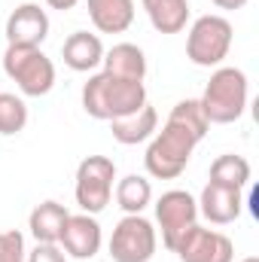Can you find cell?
Listing matches in <instances>:
<instances>
[{
    "label": "cell",
    "instance_id": "24",
    "mask_svg": "<svg viewBox=\"0 0 259 262\" xmlns=\"http://www.w3.org/2000/svg\"><path fill=\"white\" fill-rule=\"evenodd\" d=\"M25 262H67V253L58 244H37Z\"/></svg>",
    "mask_w": 259,
    "mask_h": 262
},
{
    "label": "cell",
    "instance_id": "14",
    "mask_svg": "<svg viewBox=\"0 0 259 262\" xmlns=\"http://www.w3.org/2000/svg\"><path fill=\"white\" fill-rule=\"evenodd\" d=\"M110 131H113V140L122 143V146H137L143 140H149L156 131H159V113L156 107H149V101L134 110L128 116H119V119H110Z\"/></svg>",
    "mask_w": 259,
    "mask_h": 262
},
{
    "label": "cell",
    "instance_id": "27",
    "mask_svg": "<svg viewBox=\"0 0 259 262\" xmlns=\"http://www.w3.org/2000/svg\"><path fill=\"white\" fill-rule=\"evenodd\" d=\"M241 262H259V256H247V259H241Z\"/></svg>",
    "mask_w": 259,
    "mask_h": 262
},
{
    "label": "cell",
    "instance_id": "2",
    "mask_svg": "<svg viewBox=\"0 0 259 262\" xmlns=\"http://www.w3.org/2000/svg\"><path fill=\"white\" fill-rule=\"evenodd\" d=\"M210 125L238 122L247 110V76L241 67H217L198 98Z\"/></svg>",
    "mask_w": 259,
    "mask_h": 262
},
{
    "label": "cell",
    "instance_id": "4",
    "mask_svg": "<svg viewBox=\"0 0 259 262\" xmlns=\"http://www.w3.org/2000/svg\"><path fill=\"white\" fill-rule=\"evenodd\" d=\"M3 73L18 85L25 98H43L55 85V64L40 46H6Z\"/></svg>",
    "mask_w": 259,
    "mask_h": 262
},
{
    "label": "cell",
    "instance_id": "12",
    "mask_svg": "<svg viewBox=\"0 0 259 262\" xmlns=\"http://www.w3.org/2000/svg\"><path fill=\"white\" fill-rule=\"evenodd\" d=\"M244 210V195L241 189H226V186H217V183H207L201 189L198 198V213L213 223V226H229L241 216Z\"/></svg>",
    "mask_w": 259,
    "mask_h": 262
},
{
    "label": "cell",
    "instance_id": "1",
    "mask_svg": "<svg viewBox=\"0 0 259 262\" xmlns=\"http://www.w3.org/2000/svg\"><path fill=\"white\" fill-rule=\"evenodd\" d=\"M146 104V85L143 82H128L110 73H95L82 85V110L92 119L110 122L119 116H128Z\"/></svg>",
    "mask_w": 259,
    "mask_h": 262
},
{
    "label": "cell",
    "instance_id": "5",
    "mask_svg": "<svg viewBox=\"0 0 259 262\" xmlns=\"http://www.w3.org/2000/svg\"><path fill=\"white\" fill-rule=\"evenodd\" d=\"M232 49V25L223 15L195 18L186 37V58L195 67H220Z\"/></svg>",
    "mask_w": 259,
    "mask_h": 262
},
{
    "label": "cell",
    "instance_id": "3",
    "mask_svg": "<svg viewBox=\"0 0 259 262\" xmlns=\"http://www.w3.org/2000/svg\"><path fill=\"white\" fill-rule=\"evenodd\" d=\"M198 146V137L192 131H186L177 122H165L162 131L153 134L146 152H143V165H146V174L156 177V180H177L189 159H192V149Z\"/></svg>",
    "mask_w": 259,
    "mask_h": 262
},
{
    "label": "cell",
    "instance_id": "9",
    "mask_svg": "<svg viewBox=\"0 0 259 262\" xmlns=\"http://www.w3.org/2000/svg\"><path fill=\"white\" fill-rule=\"evenodd\" d=\"M180 262H232L235 259V247L232 241L223 235V232H213V229H201L198 223L189 226L180 241L174 244V250Z\"/></svg>",
    "mask_w": 259,
    "mask_h": 262
},
{
    "label": "cell",
    "instance_id": "18",
    "mask_svg": "<svg viewBox=\"0 0 259 262\" xmlns=\"http://www.w3.org/2000/svg\"><path fill=\"white\" fill-rule=\"evenodd\" d=\"M159 34H180L189 21V0H140Z\"/></svg>",
    "mask_w": 259,
    "mask_h": 262
},
{
    "label": "cell",
    "instance_id": "13",
    "mask_svg": "<svg viewBox=\"0 0 259 262\" xmlns=\"http://www.w3.org/2000/svg\"><path fill=\"white\" fill-rule=\"evenodd\" d=\"M61 58L76 73H92L95 67H101V61H104V43H101L98 34L73 31L64 40V46H61Z\"/></svg>",
    "mask_w": 259,
    "mask_h": 262
},
{
    "label": "cell",
    "instance_id": "21",
    "mask_svg": "<svg viewBox=\"0 0 259 262\" xmlns=\"http://www.w3.org/2000/svg\"><path fill=\"white\" fill-rule=\"evenodd\" d=\"M28 125V104L12 92H0V134L12 137Z\"/></svg>",
    "mask_w": 259,
    "mask_h": 262
},
{
    "label": "cell",
    "instance_id": "8",
    "mask_svg": "<svg viewBox=\"0 0 259 262\" xmlns=\"http://www.w3.org/2000/svg\"><path fill=\"white\" fill-rule=\"evenodd\" d=\"M156 223L162 229V244L174 250L180 235L198 223V201L186 189H171L156 201Z\"/></svg>",
    "mask_w": 259,
    "mask_h": 262
},
{
    "label": "cell",
    "instance_id": "20",
    "mask_svg": "<svg viewBox=\"0 0 259 262\" xmlns=\"http://www.w3.org/2000/svg\"><path fill=\"white\" fill-rule=\"evenodd\" d=\"M153 201V186L146 177L140 174H128L116 183V204L125 210V213H143Z\"/></svg>",
    "mask_w": 259,
    "mask_h": 262
},
{
    "label": "cell",
    "instance_id": "23",
    "mask_svg": "<svg viewBox=\"0 0 259 262\" xmlns=\"http://www.w3.org/2000/svg\"><path fill=\"white\" fill-rule=\"evenodd\" d=\"M0 262H25V235L9 229L0 232Z\"/></svg>",
    "mask_w": 259,
    "mask_h": 262
},
{
    "label": "cell",
    "instance_id": "16",
    "mask_svg": "<svg viewBox=\"0 0 259 262\" xmlns=\"http://www.w3.org/2000/svg\"><path fill=\"white\" fill-rule=\"evenodd\" d=\"M89 18L101 34H122L134 21V0H89Z\"/></svg>",
    "mask_w": 259,
    "mask_h": 262
},
{
    "label": "cell",
    "instance_id": "22",
    "mask_svg": "<svg viewBox=\"0 0 259 262\" xmlns=\"http://www.w3.org/2000/svg\"><path fill=\"white\" fill-rule=\"evenodd\" d=\"M168 119H171V122H177V125H183L186 131H192L198 140H201V137L207 134V128H210V122H207V116H204V110H201L198 98H186V101H177Z\"/></svg>",
    "mask_w": 259,
    "mask_h": 262
},
{
    "label": "cell",
    "instance_id": "11",
    "mask_svg": "<svg viewBox=\"0 0 259 262\" xmlns=\"http://www.w3.org/2000/svg\"><path fill=\"white\" fill-rule=\"evenodd\" d=\"M58 244L70 259H92V256H98L104 235H101V226L92 213H70L64 229H61Z\"/></svg>",
    "mask_w": 259,
    "mask_h": 262
},
{
    "label": "cell",
    "instance_id": "10",
    "mask_svg": "<svg viewBox=\"0 0 259 262\" xmlns=\"http://www.w3.org/2000/svg\"><path fill=\"white\" fill-rule=\"evenodd\" d=\"M49 37V15L40 3H21L6 18V46H43Z\"/></svg>",
    "mask_w": 259,
    "mask_h": 262
},
{
    "label": "cell",
    "instance_id": "25",
    "mask_svg": "<svg viewBox=\"0 0 259 262\" xmlns=\"http://www.w3.org/2000/svg\"><path fill=\"white\" fill-rule=\"evenodd\" d=\"M79 0H46V6L49 9H58V12H67V9H73Z\"/></svg>",
    "mask_w": 259,
    "mask_h": 262
},
{
    "label": "cell",
    "instance_id": "6",
    "mask_svg": "<svg viewBox=\"0 0 259 262\" xmlns=\"http://www.w3.org/2000/svg\"><path fill=\"white\" fill-rule=\"evenodd\" d=\"M113 180H116V162L107 156H85L76 168V204L82 207V213H101L110 195H113Z\"/></svg>",
    "mask_w": 259,
    "mask_h": 262
},
{
    "label": "cell",
    "instance_id": "26",
    "mask_svg": "<svg viewBox=\"0 0 259 262\" xmlns=\"http://www.w3.org/2000/svg\"><path fill=\"white\" fill-rule=\"evenodd\" d=\"M220 9H241V6H247V0H213Z\"/></svg>",
    "mask_w": 259,
    "mask_h": 262
},
{
    "label": "cell",
    "instance_id": "15",
    "mask_svg": "<svg viewBox=\"0 0 259 262\" xmlns=\"http://www.w3.org/2000/svg\"><path fill=\"white\" fill-rule=\"evenodd\" d=\"M104 73L128 79V82H143L146 79V55L134 43H116L110 52H104Z\"/></svg>",
    "mask_w": 259,
    "mask_h": 262
},
{
    "label": "cell",
    "instance_id": "17",
    "mask_svg": "<svg viewBox=\"0 0 259 262\" xmlns=\"http://www.w3.org/2000/svg\"><path fill=\"white\" fill-rule=\"evenodd\" d=\"M67 216H70L67 207L58 204V201H43V204H37V207L31 210V216H28V229H31L34 241H37V244H58Z\"/></svg>",
    "mask_w": 259,
    "mask_h": 262
},
{
    "label": "cell",
    "instance_id": "7",
    "mask_svg": "<svg viewBox=\"0 0 259 262\" xmlns=\"http://www.w3.org/2000/svg\"><path fill=\"white\" fill-rule=\"evenodd\" d=\"M156 247H159L156 226L143 213H125L110 235L113 262H149L156 256Z\"/></svg>",
    "mask_w": 259,
    "mask_h": 262
},
{
    "label": "cell",
    "instance_id": "19",
    "mask_svg": "<svg viewBox=\"0 0 259 262\" xmlns=\"http://www.w3.org/2000/svg\"><path fill=\"white\" fill-rule=\"evenodd\" d=\"M207 183H217V186H226V189H241L250 183V162L244 156H235V152H226V156H217L213 165H210V180Z\"/></svg>",
    "mask_w": 259,
    "mask_h": 262
}]
</instances>
